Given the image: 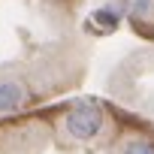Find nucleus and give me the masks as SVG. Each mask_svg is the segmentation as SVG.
<instances>
[{
  "label": "nucleus",
  "instance_id": "obj_3",
  "mask_svg": "<svg viewBox=\"0 0 154 154\" xmlns=\"http://www.w3.org/2000/svg\"><path fill=\"white\" fill-rule=\"evenodd\" d=\"M115 154H154V142H148V139H124Z\"/></svg>",
  "mask_w": 154,
  "mask_h": 154
},
{
  "label": "nucleus",
  "instance_id": "obj_2",
  "mask_svg": "<svg viewBox=\"0 0 154 154\" xmlns=\"http://www.w3.org/2000/svg\"><path fill=\"white\" fill-rule=\"evenodd\" d=\"M24 100H27V91H24L21 82H15V79H0V112H3V115L21 109Z\"/></svg>",
  "mask_w": 154,
  "mask_h": 154
},
{
  "label": "nucleus",
  "instance_id": "obj_4",
  "mask_svg": "<svg viewBox=\"0 0 154 154\" xmlns=\"http://www.w3.org/2000/svg\"><path fill=\"white\" fill-rule=\"evenodd\" d=\"M94 21H97L103 30H115V27H118V21H121V15H118V9L106 6V9H97V12H94Z\"/></svg>",
  "mask_w": 154,
  "mask_h": 154
},
{
  "label": "nucleus",
  "instance_id": "obj_5",
  "mask_svg": "<svg viewBox=\"0 0 154 154\" xmlns=\"http://www.w3.org/2000/svg\"><path fill=\"white\" fill-rule=\"evenodd\" d=\"M124 9L133 18H148L154 12V0H124Z\"/></svg>",
  "mask_w": 154,
  "mask_h": 154
},
{
  "label": "nucleus",
  "instance_id": "obj_1",
  "mask_svg": "<svg viewBox=\"0 0 154 154\" xmlns=\"http://www.w3.org/2000/svg\"><path fill=\"white\" fill-rule=\"evenodd\" d=\"M103 130H106V112L94 103L72 106L60 121V133L72 142H94Z\"/></svg>",
  "mask_w": 154,
  "mask_h": 154
}]
</instances>
